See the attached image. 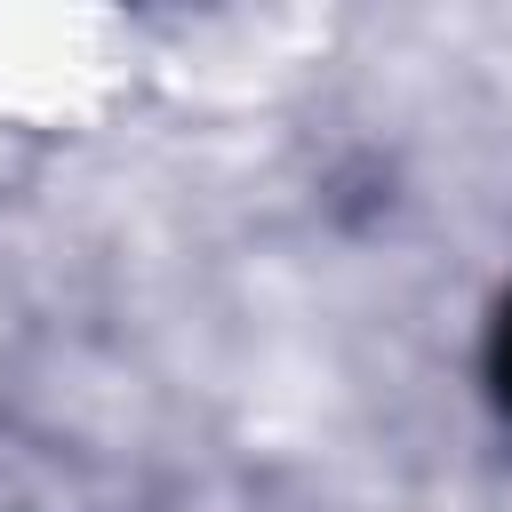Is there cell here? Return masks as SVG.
Masks as SVG:
<instances>
[{
	"mask_svg": "<svg viewBox=\"0 0 512 512\" xmlns=\"http://www.w3.org/2000/svg\"><path fill=\"white\" fill-rule=\"evenodd\" d=\"M488 400L512 416V296H504L496 320H488Z\"/></svg>",
	"mask_w": 512,
	"mask_h": 512,
	"instance_id": "6da1fadb",
	"label": "cell"
}]
</instances>
